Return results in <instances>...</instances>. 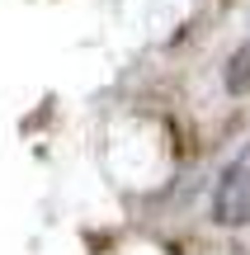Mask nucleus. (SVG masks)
Masks as SVG:
<instances>
[{"label":"nucleus","mask_w":250,"mask_h":255,"mask_svg":"<svg viewBox=\"0 0 250 255\" xmlns=\"http://www.w3.org/2000/svg\"><path fill=\"white\" fill-rule=\"evenodd\" d=\"M227 90L232 95H250V43H241L227 62Z\"/></svg>","instance_id":"2"},{"label":"nucleus","mask_w":250,"mask_h":255,"mask_svg":"<svg viewBox=\"0 0 250 255\" xmlns=\"http://www.w3.org/2000/svg\"><path fill=\"white\" fill-rule=\"evenodd\" d=\"M213 222L217 227H246L250 222V142L227 161L213 189Z\"/></svg>","instance_id":"1"}]
</instances>
